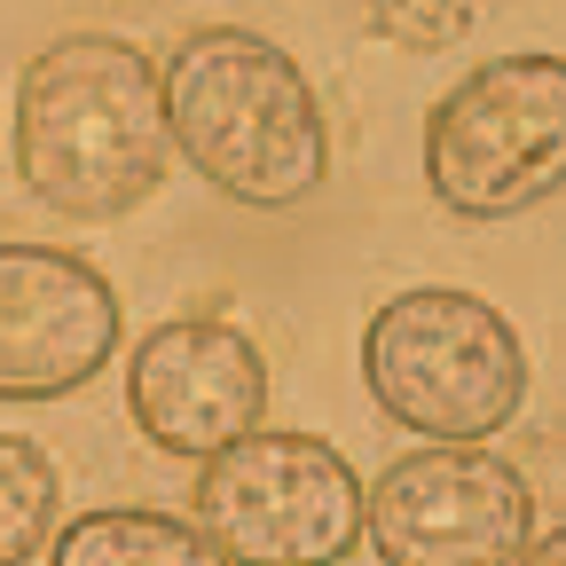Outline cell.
<instances>
[{"mask_svg":"<svg viewBox=\"0 0 566 566\" xmlns=\"http://www.w3.org/2000/svg\"><path fill=\"white\" fill-rule=\"evenodd\" d=\"M363 378L378 409L424 441H488L504 433L527 401V346L488 307L480 292L457 283H417L394 292L370 331H363Z\"/></svg>","mask_w":566,"mask_h":566,"instance_id":"obj_3","label":"cell"},{"mask_svg":"<svg viewBox=\"0 0 566 566\" xmlns=\"http://www.w3.org/2000/svg\"><path fill=\"white\" fill-rule=\"evenodd\" d=\"M520 566H566V527H558V535H535V543L520 551Z\"/></svg>","mask_w":566,"mask_h":566,"instance_id":"obj_12","label":"cell"},{"mask_svg":"<svg viewBox=\"0 0 566 566\" xmlns=\"http://www.w3.org/2000/svg\"><path fill=\"white\" fill-rule=\"evenodd\" d=\"M363 9H370L378 40H394V48H449L480 24L488 0H363Z\"/></svg>","mask_w":566,"mask_h":566,"instance_id":"obj_11","label":"cell"},{"mask_svg":"<svg viewBox=\"0 0 566 566\" xmlns=\"http://www.w3.org/2000/svg\"><path fill=\"white\" fill-rule=\"evenodd\" d=\"M48 566H229V558L212 551L205 527H189L174 512L103 504V512H80L71 527H55Z\"/></svg>","mask_w":566,"mask_h":566,"instance_id":"obj_9","label":"cell"},{"mask_svg":"<svg viewBox=\"0 0 566 566\" xmlns=\"http://www.w3.org/2000/svg\"><path fill=\"white\" fill-rule=\"evenodd\" d=\"M174 126L158 63L118 32H63L17 80V174L63 221H126L158 197Z\"/></svg>","mask_w":566,"mask_h":566,"instance_id":"obj_1","label":"cell"},{"mask_svg":"<svg viewBox=\"0 0 566 566\" xmlns=\"http://www.w3.org/2000/svg\"><path fill=\"white\" fill-rule=\"evenodd\" d=\"M174 150L237 205H300L331 174V126L307 71L268 32L197 24L158 63Z\"/></svg>","mask_w":566,"mask_h":566,"instance_id":"obj_2","label":"cell"},{"mask_svg":"<svg viewBox=\"0 0 566 566\" xmlns=\"http://www.w3.org/2000/svg\"><path fill=\"white\" fill-rule=\"evenodd\" d=\"M424 181L449 221H520L566 189V55H495L424 118Z\"/></svg>","mask_w":566,"mask_h":566,"instance_id":"obj_4","label":"cell"},{"mask_svg":"<svg viewBox=\"0 0 566 566\" xmlns=\"http://www.w3.org/2000/svg\"><path fill=\"white\" fill-rule=\"evenodd\" d=\"M118 354V292L55 244H0V401H63Z\"/></svg>","mask_w":566,"mask_h":566,"instance_id":"obj_8","label":"cell"},{"mask_svg":"<svg viewBox=\"0 0 566 566\" xmlns=\"http://www.w3.org/2000/svg\"><path fill=\"white\" fill-rule=\"evenodd\" d=\"M197 527L229 566H346L363 543V480L315 433H244L197 472Z\"/></svg>","mask_w":566,"mask_h":566,"instance_id":"obj_5","label":"cell"},{"mask_svg":"<svg viewBox=\"0 0 566 566\" xmlns=\"http://www.w3.org/2000/svg\"><path fill=\"white\" fill-rule=\"evenodd\" d=\"M363 543H378V566H520L535 488L480 441L409 449L363 488Z\"/></svg>","mask_w":566,"mask_h":566,"instance_id":"obj_6","label":"cell"},{"mask_svg":"<svg viewBox=\"0 0 566 566\" xmlns=\"http://www.w3.org/2000/svg\"><path fill=\"white\" fill-rule=\"evenodd\" d=\"M63 520V472L40 441L0 433V566H32Z\"/></svg>","mask_w":566,"mask_h":566,"instance_id":"obj_10","label":"cell"},{"mask_svg":"<svg viewBox=\"0 0 566 566\" xmlns=\"http://www.w3.org/2000/svg\"><path fill=\"white\" fill-rule=\"evenodd\" d=\"M126 409L142 441L166 457H221L229 441L260 433L268 409V363L260 346L221 315H174L134 346L126 363Z\"/></svg>","mask_w":566,"mask_h":566,"instance_id":"obj_7","label":"cell"}]
</instances>
